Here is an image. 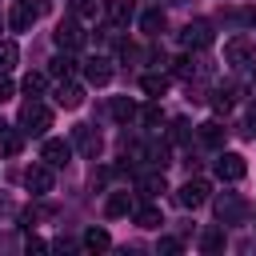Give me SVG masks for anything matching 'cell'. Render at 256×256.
<instances>
[{
  "mask_svg": "<svg viewBox=\"0 0 256 256\" xmlns=\"http://www.w3.org/2000/svg\"><path fill=\"white\" fill-rule=\"evenodd\" d=\"M44 84H48V80H44V72H28V76H24V84H20V88H24V92H28V96H40V92H44Z\"/></svg>",
  "mask_w": 256,
  "mask_h": 256,
  "instance_id": "obj_26",
  "label": "cell"
},
{
  "mask_svg": "<svg viewBox=\"0 0 256 256\" xmlns=\"http://www.w3.org/2000/svg\"><path fill=\"white\" fill-rule=\"evenodd\" d=\"M72 148H80L88 160H96L100 148H104V140H100V132H96L92 124H76V128H72Z\"/></svg>",
  "mask_w": 256,
  "mask_h": 256,
  "instance_id": "obj_3",
  "label": "cell"
},
{
  "mask_svg": "<svg viewBox=\"0 0 256 256\" xmlns=\"http://www.w3.org/2000/svg\"><path fill=\"white\" fill-rule=\"evenodd\" d=\"M208 192H212V184H208L204 176H196V180H184V184H180L176 200H180V208H200V204L208 200Z\"/></svg>",
  "mask_w": 256,
  "mask_h": 256,
  "instance_id": "obj_4",
  "label": "cell"
},
{
  "mask_svg": "<svg viewBox=\"0 0 256 256\" xmlns=\"http://www.w3.org/2000/svg\"><path fill=\"white\" fill-rule=\"evenodd\" d=\"M200 144H208V148H220L224 144V136H228V128L220 124V120H208V124H200Z\"/></svg>",
  "mask_w": 256,
  "mask_h": 256,
  "instance_id": "obj_14",
  "label": "cell"
},
{
  "mask_svg": "<svg viewBox=\"0 0 256 256\" xmlns=\"http://www.w3.org/2000/svg\"><path fill=\"white\" fill-rule=\"evenodd\" d=\"M168 84H172V80H168L164 72H148V76L140 80V88H144L148 96H164V92H168Z\"/></svg>",
  "mask_w": 256,
  "mask_h": 256,
  "instance_id": "obj_17",
  "label": "cell"
},
{
  "mask_svg": "<svg viewBox=\"0 0 256 256\" xmlns=\"http://www.w3.org/2000/svg\"><path fill=\"white\" fill-rule=\"evenodd\" d=\"M104 12L112 24H128L132 20V0H104Z\"/></svg>",
  "mask_w": 256,
  "mask_h": 256,
  "instance_id": "obj_16",
  "label": "cell"
},
{
  "mask_svg": "<svg viewBox=\"0 0 256 256\" xmlns=\"http://www.w3.org/2000/svg\"><path fill=\"white\" fill-rule=\"evenodd\" d=\"M0 148H4L8 156H16V152L24 148V132H12V128L4 124V128H0Z\"/></svg>",
  "mask_w": 256,
  "mask_h": 256,
  "instance_id": "obj_23",
  "label": "cell"
},
{
  "mask_svg": "<svg viewBox=\"0 0 256 256\" xmlns=\"http://www.w3.org/2000/svg\"><path fill=\"white\" fill-rule=\"evenodd\" d=\"M216 216H220V224H236V220L244 216V200H240L236 192L216 196Z\"/></svg>",
  "mask_w": 256,
  "mask_h": 256,
  "instance_id": "obj_9",
  "label": "cell"
},
{
  "mask_svg": "<svg viewBox=\"0 0 256 256\" xmlns=\"http://www.w3.org/2000/svg\"><path fill=\"white\" fill-rule=\"evenodd\" d=\"M164 24H168V20H164V12H160V8H148V12L140 16V28H144L148 36H156V32H164Z\"/></svg>",
  "mask_w": 256,
  "mask_h": 256,
  "instance_id": "obj_21",
  "label": "cell"
},
{
  "mask_svg": "<svg viewBox=\"0 0 256 256\" xmlns=\"http://www.w3.org/2000/svg\"><path fill=\"white\" fill-rule=\"evenodd\" d=\"M40 160H44L48 168H64V164L72 160V140H60V136H48V140L40 144Z\"/></svg>",
  "mask_w": 256,
  "mask_h": 256,
  "instance_id": "obj_2",
  "label": "cell"
},
{
  "mask_svg": "<svg viewBox=\"0 0 256 256\" xmlns=\"http://www.w3.org/2000/svg\"><path fill=\"white\" fill-rule=\"evenodd\" d=\"M140 120H144L148 128H156V124H164V112H160V104H148V108L140 112Z\"/></svg>",
  "mask_w": 256,
  "mask_h": 256,
  "instance_id": "obj_29",
  "label": "cell"
},
{
  "mask_svg": "<svg viewBox=\"0 0 256 256\" xmlns=\"http://www.w3.org/2000/svg\"><path fill=\"white\" fill-rule=\"evenodd\" d=\"M56 44H60L64 52H76V48L84 44V28H80V20H60V24H56Z\"/></svg>",
  "mask_w": 256,
  "mask_h": 256,
  "instance_id": "obj_8",
  "label": "cell"
},
{
  "mask_svg": "<svg viewBox=\"0 0 256 256\" xmlns=\"http://www.w3.org/2000/svg\"><path fill=\"white\" fill-rule=\"evenodd\" d=\"M104 212H108V216H128V212H132V196H128V192H112L108 204H104Z\"/></svg>",
  "mask_w": 256,
  "mask_h": 256,
  "instance_id": "obj_19",
  "label": "cell"
},
{
  "mask_svg": "<svg viewBox=\"0 0 256 256\" xmlns=\"http://www.w3.org/2000/svg\"><path fill=\"white\" fill-rule=\"evenodd\" d=\"M36 16H40V12H36L28 0H16L12 12H8V24H12V32H28V28L36 24Z\"/></svg>",
  "mask_w": 256,
  "mask_h": 256,
  "instance_id": "obj_10",
  "label": "cell"
},
{
  "mask_svg": "<svg viewBox=\"0 0 256 256\" xmlns=\"http://www.w3.org/2000/svg\"><path fill=\"white\" fill-rule=\"evenodd\" d=\"M48 128H52V108L32 96V100L20 108V132H24V136H44Z\"/></svg>",
  "mask_w": 256,
  "mask_h": 256,
  "instance_id": "obj_1",
  "label": "cell"
},
{
  "mask_svg": "<svg viewBox=\"0 0 256 256\" xmlns=\"http://www.w3.org/2000/svg\"><path fill=\"white\" fill-rule=\"evenodd\" d=\"M12 92H16V84H12V80L0 72V104H4V100H12Z\"/></svg>",
  "mask_w": 256,
  "mask_h": 256,
  "instance_id": "obj_31",
  "label": "cell"
},
{
  "mask_svg": "<svg viewBox=\"0 0 256 256\" xmlns=\"http://www.w3.org/2000/svg\"><path fill=\"white\" fill-rule=\"evenodd\" d=\"M84 248H88V252H104V248H112V236H108L104 228H88V232H84Z\"/></svg>",
  "mask_w": 256,
  "mask_h": 256,
  "instance_id": "obj_20",
  "label": "cell"
},
{
  "mask_svg": "<svg viewBox=\"0 0 256 256\" xmlns=\"http://www.w3.org/2000/svg\"><path fill=\"white\" fill-rule=\"evenodd\" d=\"M56 104H60V108H80V104H84V88L72 84V80H60V88H56Z\"/></svg>",
  "mask_w": 256,
  "mask_h": 256,
  "instance_id": "obj_12",
  "label": "cell"
},
{
  "mask_svg": "<svg viewBox=\"0 0 256 256\" xmlns=\"http://www.w3.org/2000/svg\"><path fill=\"white\" fill-rule=\"evenodd\" d=\"M136 188H140L144 196H160V192H168V184H164V172H144V176L136 180Z\"/></svg>",
  "mask_w": 256,
  "mask_h": 256,
  "instance_id": "obj_15",
  "label": "cell"
},
{
  "mask_svg": "<svg viewBox=\"0 0 256 256\" xmlns=\"http://www.w3.org/2000/svg\"><path fill=\"white\" fill-rule=\"evenodd\" d=\"M224 56H228V64H236V68L256 64V44H252V40H244V36H232V40L224 44Z\"/></svg>",
  "mask_w": 256,
  "mask_h": 256,
  "instance_id": "obj_6",
  "label": "cell"
},
{
  "mask_svg": "<svg viewBox=\"0 0 256 256\" xmlns=\"http://www.w3.org/2000/svg\"><path fill=\"white\" fill-rule=\"evenodd\" d=\"M24 248H28V252H44V248H48V244H44V240H40V236H28V244H24Z\"/></svg>",
  "mask_w": 256,
  "mask_h": 256,
  "instance_id": "obj_32",
  "label": "cell"
},
{
  "mask_svg": "<svg viewBox=\"0 0 256 256\" xmlns=\"http://www.w3.org/2000/svg\"><path fill=\"white\" fill-rule=\"evenodd\" d=\"M244 136H256V104L244 112Z\"/></svg>",
  "mask_w": 256,
  "mask_h": 256,
  "instance_id": "obj_30",
  "label": "cell"
},
{
  "mask_svg": "<svg viewBox=\"0 0 256 256\" xmlns=\"http://www.w3.org/2000/svg\"><path fill=\"white\" fill-rule=\"evenodd\" d=\"M180 44L184 48H208L212 44V24L208 20H188L184 32H180Z\"/></svg>",
  "mask_w": 256,
  "mask_h": 256,
  "instance_id": "obj_5",
  "label": "cell"
},
{
  "mask_svg": "<svg viewBox=\"0 0 256 256\" xmlns=\"http://www.w3.org/2000/svg\"><path fill=\"white\" fill-rule=\"evenodd\" d=\"M136 224H140V228H160V224H164V220H160V208H152V204H148V208H136Z\"/></svg>",
  "mask_w": 256,
  "mask_h": 256,
  "instance_id": "obj_24",
  "label": "cell"
},
{
  "mask_svg": "<svg viewBox=\"0 0 256 256\" xmlns=\"http://www.w3.org/2000/svg\"><path fill=\"white\" fill-rule=\"evenodd\" d=\"M16 60H20V48H16L12 40H0V72H8Z\"/></svg>",
  "mask_w": 256,
  "mask_h": 256,
  "instance_id": "obj_25",
  "label": "cell"
},
{
  "mask_svg": "<svg viewBox=\"0 0 256 256\" xmlns=\"http://www.w3.org/2000/svg\"><path fill=\"white\" fill-rule=\"evenodd\" d=\"M108 112H112V120H120V124H128V120L136 116V104H132L128 96H116V100L108 104Z\"/></svg>",
  "mask_w": 256,
  "mask_h": 256,
  "instance_id": "obj_18",
  "label": "cell"
},
{
  "mask_svg": "<svg viewBox=\"0 0 256 256\" xmlns=\"http://www.w3.org/2000/svg\"><path fill=\"white\" fill-rule=\"evenodd\" d=\"M200 248H204V252H220V248H224V232H204V236H200Z\"/></svg>",
  "mask_w": 256,
  "mask_h": 256,
  "instance_id": "obj_28",
  "label": "cell"
},
{
  "mask_svg": "<svg viewBox=\"0 0 256 256\" xmlns=\"http://www.w3.org/2000/svg\"><path fill=\"white\" fill-rule=\"evenodd\" d=\"M84 80H88V84H108V80H112V64H108L104 56L88 60V64H84Z\"/></svg>",
  "mask_w": 256,
  "mask_h": 256,
  "instance_id": "obj_13",
  "label": "cell"
},
{
  "mask_svg": "<svg viewBox=\"0 0 256 256\" xmlns=\"http://www.w3.org/2000/svg\"><path fill=\"white\" fill-rule=\"evenodd\" d=\"M244 172H248L244 156H236V152H220V160H216V176H220V180H240Z\"/></svg>",
  "mask_w": 256,
  "mask_h": 256,
  "instance_id": "obj_11",
  "label": "cell"
},
{
  "mask_svg": "<svg viewBox=\"0 0 256 256\" xmlns=\"http://www.w3.org/2000/svg\"><path fill=\"white\" fill-rule=\"evenodd\" d=\"M24 188H28L32 196H48V192H52V168H48V164H32V168L24 172Z\"/></svg>",
  "mask_w": 256,
  "mask_h": 256,
  "instance_id": "obj_7",
  "label": "cell"
},
{
  "mask_svg": "<svg viewBox=\"0 0 256 256\" xmlns=\"http://www.w3.org/2000/svg\"><path fill=\"white\" fill-rule=\"evenodd\" d=\"M188 136H192V124H188V120H176V124H172V132H168V140H172V144H188Z\"/></svg>",
  "mask_w": 256,
  "mask_h": 256,
  "instance_id": "obj_27",
  "label": "cell"
},
{
  "mask_svg": "<svg viewBox=\"0 0 256 256\" xmlns=\"http://www.w3.org/2000/svg\"><path fill=\"white\" fill-rule=\"evenodd\" d=\"M48 72H52V76H60V80H72V72H76V60H72V52L56 56V60L48 64Z\"/></svg>",
  "mask_w": 256,
  "mask_h": 256,
  "instance_id": "obj_22",
  "label": "cell"
}]
</instances>
